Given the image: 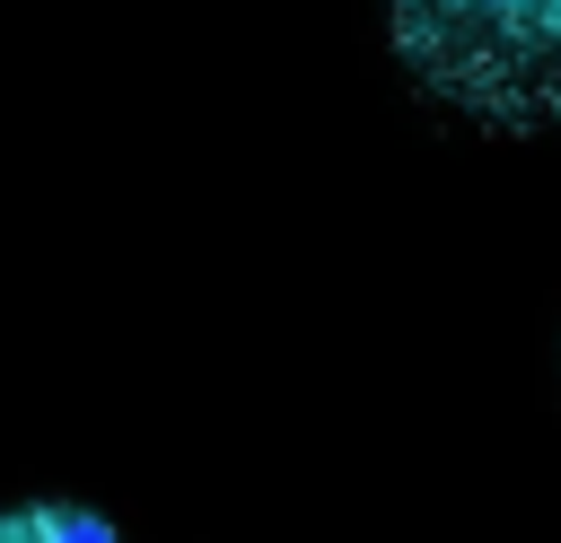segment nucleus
Listing matches in <instances>:
<instances>
[{"label":"nucleus","instance_id":"obj_1","mask_svg":"<svg viewBox=\"0 0 561 543\" xmlns=\"http://www.w3.org/2000/svg\"><path fill=\"white\" fill-rule=\"evenodd\" d=\"M403 70L500 131L561 123V0H386Z\"/></svg>","mask_w":561,"mask_h":543},{"label":"nucleus","instance_id":"obj_2","mask_svg":"<svg viewBox=\"0 0 561 543\" xmlns=\"http://www.w3.org/2000/svg\"><path fill=\"white\" fill-rule=\"evenodd\" d=\"M0 543H114V525L96 508H70V499H35L0 525Z\"/></svg>","mask_w":561,"mask_h":543}]
</instances>
